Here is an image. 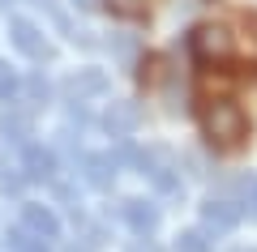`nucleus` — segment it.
<instances>
[{"label":"nucleus","instance_id":"1","mask_svg":"<svg viewBox=\"0 0 257 252\" xmlns=\"http://www.w3.org/2000/svg\"><path fill=\"white\" fill-rule=\"evenodd\" d=\"M197 120H202L206 141H210L219 154H231V150H240V145L248 141V116L231 99H202Z\"/></svg>","mask_w":257,"mask_h":252},{"label":"nucleus","instance_id":"2","mask_svg":"<svg viewBox=\"0 0 257 252\" xmlns=\"http://www.w3.org/2000/svg\"><path fill=\"white\" fill-rule=\"evenodd\" d=\"M189 47H193V56H197V60L202 64H219V60H227L231 56V35L223 26H197L189 35Z\"/></svg>","mask_w":257,"mask_h":252},{"label":"nucleus","instance_id":"3","mask_svg":"<svg viewBox=\"0 0 257 252\" xmlns=\"http://www.w3.org/2000/svg\"><path fill=\"white\" fill-rule=\"evenodd\" d=\"M138 167H142V175H150L163 192H176V188H180V175H176L172 154H167V150H146V154H138Z\"/></svg>","mask_w":257,"mask_h":252},{"label":"nucleus","instance_id":"4","mask_svg":"<svg viewBox=\"0 0 257 252\" xmlns=\"http://www.w3.org/2000/svg\"><path fill=\"white\" fill-rule=\"evenodd\" d=\"M9 39H13V47H18L22 56H30V60H43L47 56V39L39 35V26H30V22H22V18L9 22Z\"/></svg>","mask_w":257,"mask_h":252},{"label":"nucleus","instance_id":"5","mask_svg":"<svg viewBox=\"0 0 257 252\" xmlns=\"http://www.w3.org/2000/svg\"><path fill=\"white\" fill-rule=\"evenodd\" d=\"M202 222L210 226L214 235H223V231H231V226L240 222V205H236V201H227V197H210L202 205Z\"/></svg>","mask_w":257,"mask_h":252},{"label":"nucleus","instance_id":"6","mask_svg":"<svg viewBox=\"0 0 257 252\" xmlns=\"http://www.w3.org/2000/svg\"><path fill=\"white\" fill-rule=\"evenodd\" d=\"M22 226L30 235H39V239H56L60 235V222H56V214L47 205H26L22 209Z\"/></svg>","mask_w":257,"mask_h":252},{"label":"nucleus","instance_id":"7","mask_svg":"<svg viewBox=\"0 0 257 252\" xmlns=\"http://www.w3.org/2000/svg\"><path fill=\"white\" fill-rule=\"evenodd\" d=\"M138 120H142V111L133 107V103H111L107 116H103V124H107L111 137H128L133 128H138Z\"/></svg>","mask_w":257,"mask_h":252},{"label":"nucleus","instance_id":"8","mask_svg":"<svg viewBox=\"0 0 257 252\" xmlns=\"http://www.w3.org/2000/svg\"><path fill=\"white\" fill-rule=\"evenodd\" d=\"M69 94H73L77 103L94 99V94H107V77H103L99 69H82L77 77H69Z\"/></svg>","mask_w":257,"mask_h":252},{"label":"nucleus","instance_id":"9","mask_svg":"<svg viewBox=\"0 0 257 252\" xmlns=\"http://www.w3.org/2000/svg\"><path fill=\"white\" fill-rule=\"evenodd\" d=\"M124 222L138 235H150L159 226V209L150 205V201H124Z\"/></svg>","mask_w":257,"mask_h":252},{"label":"nucleus","instance_id":"10","mask_svg":"<svg viewBox=\"0 0 257 252\" xmlns=\"http://www.w3.org/2000/svg\"><path fill=\"white\" fill-rule=\"evenodd\" d=\"M111 175H116V158H111V154H90V158H86V184L107 188Z\"/></svg>","mask_w":257,"mask_h":252},{"label":"nucleus","instance_id":"11","mask_svg":"<svg viewBox=\"0 0 257 252\" xmlns=\"http://www.w3.org/2000/svg\"><path fill=\"white\" fill-rule=\"evenodd\" d=\"M52 171H56L52 150H43V145H26V175H30V180H52Z\"/></svg>","mask_w":257,"mask_h":252},{"label":"nucleus","instance_id":"12","mask_svg":"<svg viewBox=\"0 0 257 252\" xmlns=\"http://www.w3.org/2000/svg\"><path fill=\"white\" fill-rule=\"evenodd\" d=\"M5 248L9 252H47V239H39V235H30L26 226H18V231L5 235Z\"/></svg>","mask_w":257,"mask_h":252},{"label":"nucleus","instance_id":"13","mask_svg":"<svg viewBox=\"0 0 257 252\" xmlns=\"http://www.w3.org/2000/svg\"><path fill=\"white\" fill-rule=\"evenodd\" d=\"M107 9L116 13V18H124V22H138V18H146L150 0H107Z\"/></svg>","mask_w":257,"mask_h":252},{"label":"nucleus","instance_id":"14","mask_svg":"<svg viewBox=\"0 0 257 252\" xmlns=\"http://www.w3.org/2000/svg\"><path fill=\"white\" fill-rule=\"evenodd\" d=\"M176 252H210V239H206L202 231H184L180 239H176Z\"/></svg>","mask_w":257,"mask_h":252},{"label":"nucleus","instance_id":"15","mask_svg":"<svg viewBox=\"0 0 257 252\" xmlns=\"http://www.w3.org/2000/svg\"><path fill=\"white\" fill-rule=\"evenodd\" d=\"M5 133H9L13 141H22V137L30 133V120H26V116H18V111H13V116L5 111Z\"/></svg>","mask_w":257,"mask_h":252},{"label":"nucleus","instance_id":"16","mask_svg":"<svg viewBox=\"0 0 257 252\" xmlns=\"http://www.w3.org/2000/svg\"><path fill=\"white\" fill-rule=\"evenodd\" d=\"M13 90H18V77H13V73H9V64L0 60V99H9Z\"/></svg>","mask_w":257,"mask_h":252},{"label":"nucleus","instance_id":"17","mask_svg":"<svg viewBox=\"0 0 257 252\" xmlns=\"http://www.w3.org/2000/svg\"><path fill=\"white\" fill-rule=\"evenodd\" d=\"M248 205H253V218H257V180L248 184Z\"/></svg>","mask_w":257,"mask_h":252},{"label":"nucleus","instance_id":"18","mask_svg":"<svg viewBox=\"0 0 257 252\" xmlns=\"http://www.w3.org/2000/svg\"><path fill=\"white\" fill-rule=\"evenodd\" d=\"M133 252H159V248H155V243H150V239H142V243H138V248H133Z\"/></svg>","mask_w":257,"mask_h":252},{"label":"nucleus","instance_id":"19","mask_svg":"<svg viewBox=\"0 0 257 252\" xmlns=\"http://www.w3.org/2000/svg\"><path fill=\"white\" fill-rule=\"evenodd\" d=\"M244 26H248V30H257V13H244Z\"/></svg>","mask_w":257,"mask_h":252},{"label":"nucleus","instance_id":"20","mask_svg":"<svg viewBox=\"0 0 257 252\" xmlns=\"http://www.w3.org/2000/svg\"><path fill=\"white\" fill-rule=\"evenodd\" d=\"M240 252H253V248H240Z\"/></svg>","mask_w":257,"mask_h":252}]
</instances>
